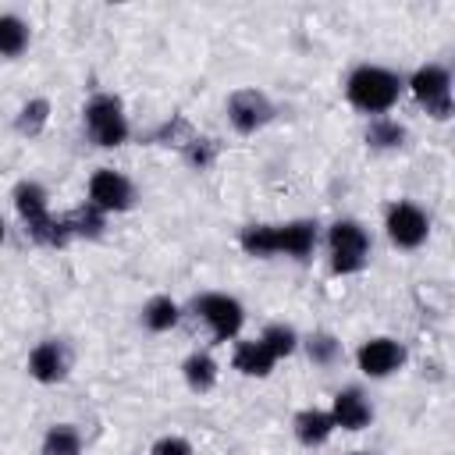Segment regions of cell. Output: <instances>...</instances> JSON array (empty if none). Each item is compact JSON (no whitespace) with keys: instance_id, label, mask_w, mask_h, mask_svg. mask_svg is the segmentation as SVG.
Here are the masks:
<instances>
[{"instance_id":"3957f363","label":"cell","mask_w":455,"mask_h":455,"mask_svg":"<svg viewBox=\"0 0 455 455\" xmlns=\"http://www.w3.org/2000/svg\"><path fill=\"white\" fill-rule=\"evenodd\" d=\"M327 245H331V270L334 274H359L370 259V231L345 217V220H334L327 228Z\"/></svg>"},{"instance_id":"ac0fdd59","label":"cell","mask_w":455,"mask_h":455,"mask_svg":"<svg viewBox=\"0 0 455 455\" xmlns=\"http://www.w3.org/2000/svg\"><path fill=\"white\" fill-rule=\"evenodd\" d=\"M405 139H409L405 124L395 121V117H387V114H380V117H373L366 124V142L373 149H398V146H405Z\"/></svg>"},{"instance_id":"d6986e66","label":"cell","mask_w":455,"mask_h":455,"mask_svg":"<svg viewBox=\"0 0 455 455\" xmlns=\"http://www.w3.org/2000/svg\"><path fill=\"white\" fill-rule=\"evenodd\" d=\"M64 224H68V231H71V238H75V235H78V238H100L103 228H107V213L96 210L92 203H82L78 210H71V213L64 217Z\"/></svg>"},{"instance_id":"5b68a950","label":"cell","mask_w":455,"mask_h":455,"mask_svg":"<svg viewBox=\"0 0 455 455\" xmlns=\"http://www.w3.org/2000/svg\"><path fill=\"white\" fill-rule=\"evenodd\" d=\"M192 309L199 313V320L210 327V334L217 341H235L242 323H245V309L235 295H224V291H203L196 295Z\"/></svg>"},{"instance_id":"44dd1931","label":"cell","mask_w":455,"mask_h":455,"mask_svg":"<svg viewBox=\"0 0 455 455\" xmlns=\"http://www.w3.org/2000/svg\"><path fill=\"white\" fill-rule=\"evenodd\" d=\"M43 455H82V434L71 423H53L43 434Z\"/></svg>"},{"instance_id":"7a4b0ae2","label":"cell","mask_w":455,"mask_h":455,"mask_svg":"<svg viewBox=\"0 0 455 455\" xmlns=\"http://www.w3.org/2000/svg\"><path fill=\"white\" fill-rule=\"evenodd\" d=\"M82 121H85V132L89 139L100 146V149H117L128 142L132 128H128V117H124V103L110 92H96L85 110H82Z\"/></svg>"},{"instance_id":"7c38bea8","label":"cell","mask_w":455,"mask_h":455,"mask_svg":"<svg viewBox=\"0 0 455 455\" xmlns=\"http://www.w3.org/2000/svg\"><path fill=\"white\" fill-rule=\"evenodd\" d=\"M291 430H295L299 444H306V448H320V444L331 441V434H334L338 427H334V419H331L327 409H313V405H309V409H299V412H295Z\"/></svg>"},{"instance_id":"ffe728a7","label":"cell","mask_w":455,"mask_h":455,"mask_svg":"<svg viewBox=\"0 0 455 455\" xmlns=\"http://www.w3.org/2000/svg\"><path fill=\"white\" fill-rule=\"evenodd\" d=\"M238 245L249 256H277V224H245Z\"/></svg>"},{"instance_id":"9c48e42d","label":"cell","mask_w":455,"mask_h":455,"mask_svg":"<svg viewBox=\"0 0 455 455\" xmlns=\"http://www.w3.org/2000/svg\"><path fill=\"white\" fill-rule=\"evenodd\" d=\"M355 363H359V370H363L366 377L384 380V377H391L395 370H402V363H405V345L395 341V338H370V341H363V345L355 348Z\"/></svg>"},{"instance_id":"52a82bcc","label":"cell","mask_w":455,"mask_h":455,"mask_svg":"<svg viewBox=\"0 0 455 455\" xmlns=\"http://www.w3.org/2000/svg\"><path fill=\"white\" fill-rule=\"evenodd\" d=\"M85 203H92L103 213H124L135 206V185L128 174H121L114 167H100L89 178V199Z\"/></svg>"},{"instance_id":"277c9868","label":"cell","mask_w":455,"mask_h":455,"mask_svg":"<svg viewBox=\"0 0 455 455\" xmlns=\"http://www.w3.org/2000/svg\"><path fill=\"white\" fill-rule=\"evenodd\" d=\"M409 89L416 96V103L434 117V121H448L455 103H451V71L444 64H423L412 71Z\"/></svg>"},{"instance_id":"cb8c5ba5","label":"cell","mask_w":455,"mask_h":455,"mask_svg":"<svg viewBox=\"0 0 455 455\" xmlns=\"http://www.w3.org/2000/svg\"><path fill=\"white\" fill-rule=\"evenodd\" d=\"M28 231V238L32 242H39V245H50V249H64L68 242H71V231H68V224H64V217H46V220H39V224H32V228H25Z\"/></svg>"},{"instance_id":"5bb4252c","label":"cell","mask_w":455,"mask_h":455,"mask_svg":"<svg viewBox=\"0 0 455 455\" xmlns=\"http://www.w3.org/2000/svg\"><path fill=\"white\" fill-rule=\"evenodd\" d=\"M316 249V220H288L277 224V252L306 259Z\"/></svg>"},{"instance_id":"4fadbf2b","label":"cell","mask_w":455,"mask_h":455,"mask_svg":"<svg viewBox=\"0 0 455 455\" xmlns=\"http://www.w3.org/2000/svg\"><path fill=\"white\" fill-rule=\"evenodd\" d=\"M11 199H14V210L25 220V228H32V224L50 217V196H46V188L39 181H18Z\"/></svg>"},{"instance_id":"484cf974","label":"cell","mask_w":455,"mask_h":455,"mask_svg":"<svg viewBox=\"0 0 455 455\" xmlns=\"http://www.w3.org/2000/svg\"><path fill=\"white\" fill-rule=\"evenodd\" d=\"M299 345H306V355H309V363H316V366H331V363H338V355H341V341H338L334 334H327V331H316V334H309V338L299 341Z\"/></svg>"},{"instance_id":"e0dca14e","label":"cell","mask_w":455,"mask_h":455,"mask_svg":"<svg viewBox=\"0 0 455 455\" xmlns=\"http://www.w3.org/2000/svg\"><path fill=\"white\" fill-rule=\"evenodd\" d=\"M178 320H181V306H178L171 295H153V299L142 306V323H146V331H153V334H164V331L178 327Z\"/></svg>"},{"instance_id":"8992f818","label":"cell","mask_w":455,"mask_h":455,"mask_svg":"<svg viewBox=\"0 0 455 455\" xmlns=\"http://www.w3.org/2000/svg\"><path fill=\"white\" fill-rule=\"evenodd\" d=\"M384 231H387L391 245H398V249H419L430 238V217H427L423 206H416L409 199H398L384 213Z\"/></svg>"},{"instance_id":"4316f807","label":"cell","mask_w":455,"mask_h":455,"mask_svg":"<svg viewBox=\"0 0 455 455\" xmlns=\"http://www.w3.org/2000/svg\"><path fill=\"white\" fill-rule=\"evenodd\" d=\"M181 149H185V160H188L196 171H206V167H213V160H217V142L206 139V135H192Z\"/></svg>"},{"instance_id":"30bf717a","label":"cell","mask_w":455,"mask_h":455,"mask_svg":"<svg viewBox=\"0 0 455 455\" xmlns=\"http://www.w3.org/2000/svg\"><path fill=\"white\" fill-rule=\"evenodd\" d=\"M331 419H334V427H341V430H366L370 427V419H373V405H370V398L359 391V387H341L338 395H334V402H331Z\"/></svg>"},{"instance_id":"603a6c76","label":"cell","mask_w":455,"mask_h":455,"mask_svg":"<svg viewBox=\"0 0 455 455\" xmlns=\"http://www.w3.org/2000/svg\"><path fill=\"white\" fill-rule=\"evenodd\" d=\"M28 46V25L18 14H0V53L18 57Z\"/></svg>"},{"instance_id":"9a60e30c","label":"cell","mask_w":455,"mask_h":455,"mask_svg":"<svg viewBox=\"0 0 455 455\" xmlns=\"http://www.w3.org/2000/svg\"><path fill=\"white\" fill-rule=\"evenodd\" d=\"M274 355L267 352V345L259 338H249V341H238L235 345V355H231V366L245 377H267L274 370Z\"/></svg>"},{"instance_id":"8fae6325","label":"cell","mask_w":455,"mask_h":455,"mask_svg":"<svg viewBox=\"0 0 455 455\" xmlns=\"http://www.w3.org/2000/svg\"><path fill=\"white\" fill-rule=\"evenodd\" d=\"M28 373L39 380V384H60L68 377V352L57 338H46L39 341L32 352H28Z\"/></svg>"},{"instance_id":"d4e9b609","label":"cell","mask_w":455,"mask_h":455,"mask_svg":"<svg viewBox=\"0 0 455 455\" xmlns=\"http://www.w3.org/2000/svg\"><path fill=\"white\" fill-rule=\"evenodd\" d=\"M259 341L267 345V352H270L274 359H284V355H291V352L299 348L302 338H299L295 327H288V323H270V327H263Z\"/></svg>"},{"instance_id":"2e32d148","label":"cell","mask_w":455,"mask_h":455,"mask_svg":"<svg viewBox=\"0 0 455 455\" xmlns=\"http://www.w3.org/2000/svg\"><path fill=\"white\" fill-rule=\"evenodd\" d=\"M181 377H185V384H188L196 395H206V391H213V384H217V359H213L210 352H192V355L181 363Z\"/></svg>"},{"instance_id":"7402d4cb","label":"cell","mask_w":455,"mask_h":455,"mask_svg":"<svg viewBox=\"0 0 455 455\" xmlns=\"http://www.w3.org/2000/svg\"><path fill=\"white\" fill-rule=\"evenodd\" d=\"M46 121H50V100H46V96H36V100H28V103L18 110L14 128L32 139V135H39V132L46 128Z\"/></svg>"},{"instance_id":"6da1fadb","label":"cell","mask_w":455,"mask_h":455,"mask_svg":"<svg viewBox=\"0 0 455 455\" xmlns=\"http://www.w3.org/2000/svg\"><path fill=\"white\" fill-rule=\"evenodd\" d=\"M345 96H348V103H352L355 110L380 117V114H387V110L398 103V96H402V78H398L395 71L380 68V64H359V68L348 75V82H345Z\"/></svg>"},{"instance_id":"ba28073f","label":"cell","mask_w":455,"mask_h":455,"mask_svg":"<svg viewBox=\"0 0 455 455\" xmlns=\"http://www.w3.org/2000/svg\"><path fill=\"white\" fill-rule=\"evenodd\" d=\"M228 121L238 135H252L274 121V103L263 89H235L228 96Z\"/></svg>"},{"instance_id":"f546056e","label":"cell","mask_w":455,"mask_h":455,"mask_svg":"<svg viewBox=\"0 0 455 455\" xmlns=\"http://www.w3.org/2000/svg\"><path fill=\"white\" fill-rule=\"evenodd\" d=\"M355 455H370V451H355Z\"/></svg>"},{"instance_id":"83f0119b","label":"cell","mask_w":455,"mask_h":455,"mask_svg":"<svg viewBox=\"0 0 455 455\" xmlns=\"http://www.w3.org/2000/svg\"><path fill=\"white\" fill-rule=\"evenodd\" d=\"M149 455H192V444L185 437H178V434H167V437H156L153 441Z\"/></svg>"},{"instance_id":"f1b7e54d","label":"cell","mask_w":455,"mask_h":455,"mask_svg":"<svg viewBox=\"0 0 455 455\" xmlns=\"http://www.w3.org/2000/svg\"><path fill=\"white\" fill-rule=\"evenodd\" d=\"M7 238V224H4V217H0V242Z\"/></svg>"}]
</instances>
